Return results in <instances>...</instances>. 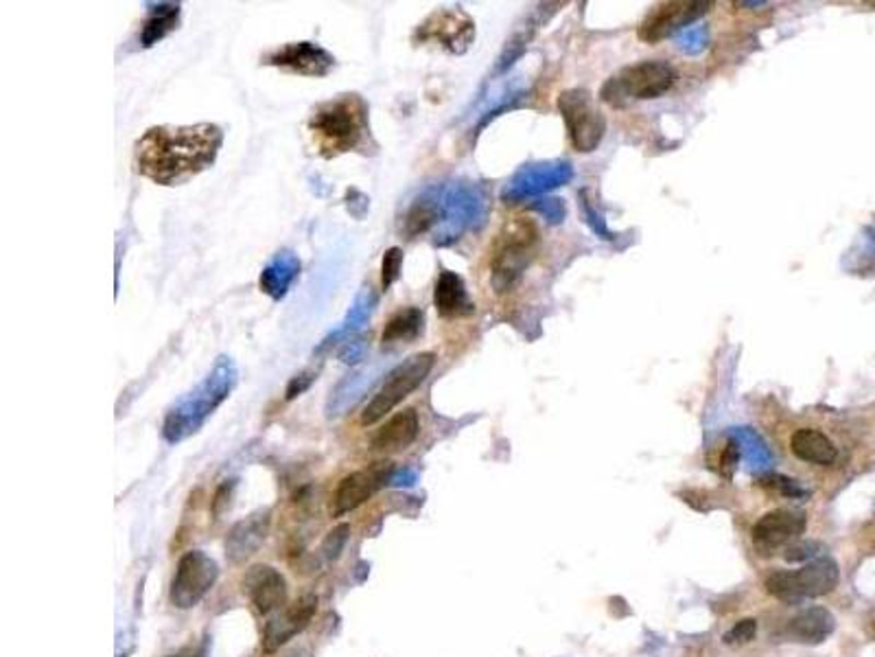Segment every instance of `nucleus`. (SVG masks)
<instances>
[{
	"label": "nucleus",
	"mask_w": 875,
	"mask_h": 657,
	"mask_svg": "<svg viewBox=\"0 0 875 657\" xmlns=\"http://www.w3.org/2000/svg\"><path fill=\"white\" fill-rule=\"evenodd\" d=\"M834 627H837V621L826 608H810L790 621L788 634L797 643L821 645L823 641H828V636H832Z\"/></svg>",
	"instance_id": "obj_22"
},
{
	"label": "nucleus",
	"mask_w": 875,
	"mask_h": 657,
	"mask_svg": "<svg viewBox=\"0 0 875 657\" xmlns=\"http://www.w3.org/2000/svg\"><path fill=\"white\" fill-rule=\"evenodd\" d=\"M348 533H350V528H348L346 524H339L337 528H333V531L326 535V539L322 542V555H324L328 561H335V559L341 555V550H344V546H346V539H348Z\"/></svg>",
	"instance_id": "obj_26"
},
{
	"label": "nucleus",
	"mask_w": 875,
	"mask_h": 657,
	"mask_svg": "<svg viewBox=\"0 0 875 657\" xmlns=\"http://www.w3.org/2000/svg\"><path fill=\"white\" fill-rule=\"evenodd\" d=\"M270 524H272L270 511H259V513L237 522L226 537L228 559L233 564H244L253 555H257L270 535Z\"/></svg>",
	"instance_id": "obj_17"
},
{
	"label": "nucleus",
	"mask_w": 875,
	"mask_h": 657,
	"mask_svg": "<svg viewBox=\"0 0 875 657\" xmlns=\"http://www.w3.org/2000/svg\"><path fill=\"white\" fill-rule=\"evenodd\" d=\"M224 145V130L215 123L156 125L134 145L136 171L160 187H180L211 169Z\"/></svg>",
	"instance_id": "obj_1"
},
{
	"label": "nucleus",
	"mask_w": 875,
	"mask_h": 657,
	"mask_svg": "<svg viewBox=\"0 0 875 657\" xmlns=\"http://www.w3.org/2000/svg\"><path fill=\"white\" fill-rule=\"evenodd\" d=\"M874 627H875V621H874Z\"/></svg>",
	"instance_id": "obj_33"
},
{
	"label": "nucleus",
	"mask_w": 875,
	"mask_h": 657,
	"mask_svg": "<svg viewBox=\"0 0 875 657\" xmlns=\"http://www.w3.org/2000/svg\"><path fill=\"white\" fill-rule=\"evenodd\" d=\"M401 268H403V250L401 248H390L383 255L381 261V290L388 292L396 279L401 277Z\"/></svg>",
	"instance_id": "obj_25"
},
{
	"label": "nucleus",
	"mask_w": 875,
	"mask_h": 657,
	"mask_svg": "<svg viewBox=\"0 0 875 657\" xmlns=\"http://www.w3.org/2000/svg\"><path fill=\"white\" fill-rule=\"evenodd\" d=\"M541 244L539 226L528 215H515L504 222L491 248V286L497 294L513 292L530 268Z\"/></svg>",
	"instance_id": "obj_4"
},
{
	"label": "nucleus",
	"mask_w": 875,
	"mask_h": 657,
	"mask_svg": "<svg viewBox=\"0 0 875 657\" xmlns=\"http://www.w3.org/2000/svg\"><path fill=\"white\" fill-rule=\"evenodd\" d=\"M436 364V353L425 350L401 361L374 392V397L366 403L361 412V425H374L390 416V412L405 401L431 372Z\"/></svg>",
	"instance_id": "obj_6"
},
{
	"label": "nucleus",
	"mask_w": 875,
	"mask_h": 657,
	"mask_svg": "<svg viewBox=\"0 0 875 657\" xmlns=\"http://www.w3.org/2000/svg\"><path fill=\"white\" fill-rule=\"evenodd\" d=\"M806 531V517L797 511H771L753 526V544L762 557L773 555L782 546L795 542Z\"/></svg>",
	"instance_id": "obj_16"
},
{
	"label": "nucleus",
	"mask_w": 875,
	"mask_h": 657,
	"mask_svg": "<svg viewBox=\"0 0 875 657\" xmlns=\"http://www.w3.org/2000/svg\"><path fill=\"white\" fill-rule=\"evenodd\" d=\"M425 328V314L418 308H401L390 316L381 333V346L385 350L399 348L403 344H412L420 337Z\"/></svg>",
	"instance_id": "obj_21"
},
{
	"label": "nucleus",
	"mask_w": 875,
	"mask_h": 657,
	"mask_svg": "<svg viewBox=\"0 0 875 657\" xmlns=\"http://www.w3.org/2000/svg\"><path fill=\"white\" fill-rule=\"evenodd\" d=\"M298 272H300V261H298V257H295L293 253H290V250H283V253H279V255L274 257V261L263 270L259 286H261V290H263L266 294H270L274 301H279V299H283V297L288 294L293 279L298 277Z\"/></svg>",
	"instance_id": "obj_23"
},
{
	"label": "nucleus",
	"mask_w": 875,
	"mask_h": 657,
	"mask_svg": "<svg viewBox=\"0 0 875 657\" xmlns=\"http://www.w3.org/2000/svg\"><path fill=\"white\" fill-rule=\"evenodd\" d=\"M738 460H740V447H738L736 441H731V443L725 447V452H722L720 471H722L727 478H731V476H733V469H736V465H738Z\"/></svg>",
	"instance_id": "obj_29"
},
{
	"label": "nucleus",
	"mask_w": 875,
	"mask_h": 657,
	"mask_svg": "<svg viewBox=\"0 0 875 657\" xmlns=\"http://www.w3.org/2000/svg\"><path fill=\"white\" fill-rule=\"evenodd\" d=\"M169 657H204V652H193V649H189V652H182V654H178V656Z\"/></svg>",
	"instance_id": "obj_32"
},
{
	"label": "nucleus",
	"mask_w": 875,
	"mask_h": 657,
	"mask_svg": "<svg viewBox=\"0 0 875 657\" xmlns=\"http://www.w3.org/2000/svg\"><path fill=\"white\" fill-rule=\"evenodd\" d=\"M263 64L300 77H326L335 68V57L315 42H288L266 53Z\"/></svg>",
	"instance_id": "obj_13"
},
{
	"label": "nucleus",
	"mask_w": 875,
	"mask_h": 657,
	"mask_svg": "<svg viewBox=\"0 0 875 657\" xmlns=\"http://www.w3.org/2000/svg\"><path fill=\"white\" fill-rule=\"evenodd\" d=\"M392 474L394 465L390 460H377L363 469L344 476L330 498V517H344L346 513L359 509L392 480Z\"/></svg>",
	"instance_id": "obj_11"
},
{
	"label": "nucleus",
	"mask_w": 875,
	"mask_h": 657,
	"mask_svg": "<svg viewBox=\"0 0 875 657\" xmlns=\"http://www.w3.org/2000/svg\"><path fill=\"white\" fill-rule=\"evenodd\" d=\"M812 550H819V544H793L786 553V559L788 561H801V559H817V555L819 553H812Z\"/></svg>",
	"instance_id": "obj_31"
},
{
	"label": "nucleus",
	"mask_w": 875,
	"mask_h": 657,
	"mask_svg": "<svg viewBox=\"0 0 875 657\" xmlns=\"http://www.w3.org/2000/svg\"><path fill=\"white\" fill-rule=\"evenodd\" d=\"M306 125L317 154L326 160L341 154H377L370 130V108L357 92L337 94L315 105Z\"/></svg>",
	"instance_id": "obj_2"
},
{
	"label": "nucleus",
	"mask_w": 875,
	"mask_h": 657,
	"mask_svg": "<svg viewBox=\"0 0 875 657\" xmlns=\"http://www.w3.org/2000/svg\"><path fill=\"white\" fill-rule=\"evenodd\" d=\"M315 377H317L315 370H304V372L292 377L288 383V390H285V399L292 401L295 397H300L304 390H309V386L315 381Z\"/></svg>",
	"instance_id": "obj_28"
},
{
	"label": "nucleus",
	"mask_w": 875,
	"mask_h": 657,
	"mask_svg": "<svg viewBox=\"0 0 875 657\" xmlns=\"http://www.w3.org/2000/svg\"><path fill=\"white\" fill-rule=\"evenodd\" d=\"M559 112L576 152L591 154L599 147L606 134V116L586 88H572L561 92Z\"/></svg>",
	"instance_id": "obj_8"
},
{
	"label": "nucleus",
	"mask_w": 875,
	"mask_h": 657,
	"mask_svg": "<svg viewBox=\"0 0 875 657\" xmlns=\"http://www.w3.org/2000/svg\"><path fill=\"white\" fill-rule=\"evenodd\" d=\"M237 383V368L231 357H220L215 368L198 383L189 394H184L167 414L162 434L169 443L184 441L195 434L206 419L228 399Z\"/></svg>",
	"instance_id": "obj_3"
},
{
	"label": "nucleus",
	"mask_w": 875,
	"mask_h": 657,
	"mask_svg": "<svg viewBox=\"0 0 875 657\" xmlns=\"http://www.w3.org/2000/svg\"><path fill=\"white\" fill-rule=\"evenodd\" d=\"M315 614H317V597L304 594L279 614L270 616V621L263 627V641H261L263 652L268 656L277 654L281 647H285L290 641L309 627Z\"/></svg>",
	"instance_id": "obj_15"
},
{
	"label": "nucleus",
	"mask_w": 875,
	"mask_h": 657,
	"mask_svg": "<svg viewBox=\"0 0 875 657\" xmlns=\"http://www.w3.org/2000/svg\"><path fill=\"white\" fill-rule=\"evenodd\" d=\"M839 566L830 557L812 559L801 570L773 572L766 579V590L786 603H799L806 599H817L830 594L839 586Z\"/></svg>",
	"instance_id": "obj_7"
},
{
	"label": "nucleus",
	"mask_w": 875,
	"mask_h": 657,
	"mask_svg": "<svg viewBox=\"0 0 875 657\" xmlns=\"http://www.w3.org/2000/svg\"><path fill=\"white\" fill-rule=\"evenodd\" d=\"M434 305H436L438 316L445 321L464 319L475 312V305L467 292L464 279L451 270H442L438 275L436 290H434Z\"/></svg>",
	"instance_id": "obj_19"
},
{
	"label": "nucleus",
	"mask_w": 875,
	"mask_h": 657,
	"mask_svg": "<svg viewBox=\"0 0 875 657\" xmlns=\"http://www.w3.org/2000/svg\"><path fill=\"white\" fill-rule=\"evenodd\" d=\"M220 566L202 550H191L180 557L171 579V605L178 610L195 608L217 583Z\"/></svg>",
	"instance_id": "obj_10"
},
{
	"label": "nucleus",
	"mask_w": 875,
	"mask_h": 657,
	"mask_svg": "<svg viewBox=\"0 0 875 657\" xmlns=\"http://www.w3.org/2000/svg\"><path fill=\"white\" fill-rule=\"evenodd\" d=\"M678 75L672 64L663 59H643L617 70L599 90V99L613 108H624L630 101H650L668 94Z\"/></svg>",
	"instance_id": "obj_5"
},
{
	"label": "nucleus",
	"mask_w": 875,
	"mask_h": 657,
	"mask_svg": "<svg viewBox=\"0 0 875 657\" xmlns=\"http://www.w3.org/2000/svg\"><path fill=\"white\" fill-rule=\"evenodd\" d=\"M180 11H182L180 4H165L162 2V4L152 7V11H149V15H147V20H145V24L141 29V44L145 48H149L156 42H160L162 37H167L171 31H176L178 22H180Z\"/></svg>",
	"instance_id": "obj_24"
},
{
	"label": "nucleus",
	"mask_w": 875,
	"mask_h": 657,
	"mask_svg": "<svg viewBox=\"0 0 875 657\" xmlns=\"http://www.w3.org/2000/svg\"><path fill=\"white\" fill-rule=\"evenodd\" d=\"M420 432V421L418 412L414 408H405L396 414H392L374 434H372V449L381 454H394L407 449Z\"/></svg>",
	"instance_id": "obj_18"
},
{
	"label": "nucleus",
	"mask_w": 875,
	"mask_h": 657,
	"mask_svg": "<svg viewBox=\"0 0 875 657\" xmlns=\"http://www.w3.org/2000/svg\"><path fill=\"white\" fill-rule=\"evenodd\" d=\"M711 9L709 0H674V2H661L652 7L646 18L641 20L637 35L641 42L657 44L683 26L692 24L694 20L703 18Z\"/></svg>",
	"instance_id": "obj_12"
},
{
	"label": "nucleus",
	"mask_w": 875,
	"mask_h": 657,
	"mask_svg": "<svg viewBox=\"0 0 875 657\" xmlns=\"http://www.w3.org/2000/svg\"><path fill=\"white\" fill-rule=\"evenodd\" d=\"M475 40V22L462 9H438L429 13L414 31L416 46H438L447 53H467Z\"/></svg>",
	"instance_id": "obj_9"
},
{
	"label": "nucleus",
	"mask_w": 875,
	"mask_h": 657,
	"mask_svg": "<svg viewBox=\"0 0 875 657\" xmlns=\"http://www.w3.org/2000/svg\"><path fill=\"white\" fill-rule=\"evenodd\" d=\"M242 590L246 594V599L250 601V605L257 610V614L261 616H274L281 610H285L290 590H288V581L285 577L266 564L253 566L244 579H242Z\"/></svg>",
	"instance_id": "obj_14"
},
{
	"label": "nucleus",
	"mask_w": 875,
	"mask_h": 657,
	"mask_svg": "<svg viewBox=\"0 0 875 657\" xmlns=\"http://www.w3.org/2000/svg\"><path fill=\"white\" fill-rule=\"evenodd\" d=\"M755 634H758V621L747 619V621L736 623V625L725 634V643H727L729 647H740V645L751 643V641L755 638Z\"/></svg>",
	"instance_id": "obj_27"
},
{
	"label": "nucleus",
	"mask_w": 875,
	"mask_h": 657,
	"mask_svg": "<svg viewBox=\"0 0 875 657\" xmlns=\"http://www.w3.org/2000/svg\"><path fill=\"white\" fill-rule=\"evenodd\" d=\"M790 452L795 458L819 467H830L839 460V447L826 432L817 427L795 430L790 436Z\"/></svg>",
	"instance_id": "obj_20"
},
{
	"label": "nucleus",
	"mask_w": 875,
	"mask_h": 657,
	"mask_svg": "<svg viewBox=\"0 0 875 657\" xmlns=\"http://www.w3.org/2000/svg\"><path fill=\"white\" fill-rule=\"evenodd\" d=\"M766 487H771L773 491H779V493H784V495H788V498H795V495H801L804 491L793 482V480H788V478H779V476H773V478H769V482H764Z\"/></svg>",
	"instance_id": "obj_30"
}]
</instances>
